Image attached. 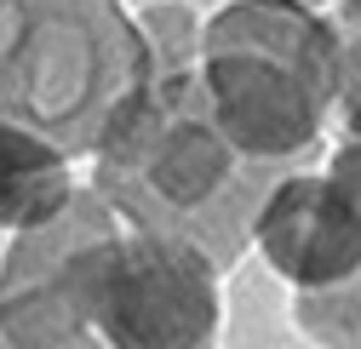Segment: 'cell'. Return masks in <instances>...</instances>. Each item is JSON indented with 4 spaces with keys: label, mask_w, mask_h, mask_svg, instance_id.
Returning a JSON list of instances; mask_svg holds the SVG:
<instances>
[{
    "label": "cell",
    "mask_w": 361,
    "mask_h": 349,
    "mask_svg": "<svg viewBox=\"0 0 361 349\" xmlns=\"http://www.w3.org/2000/svg\"><path fill=\"white\" fill-rule=\"evenodd\" d=\"M333 40H338V103H333V138L361 132V0H333Z\"/></svg>",
    "instance_id": "obj_7"
},
{
    "label": "cell",
    "mask_w": 361,
    "mask_h": 349,
    "mask_svg": "<svg viewBox=\"0 0 361 349\" xmlns=\"http://www.w3.org/2000/svg\"><path fill=\"white\" fill-rule=\"evenodd\" d=\"M75 189H80L75 155H63L52 138L18 120H0V229L18 235L47 224L58 206H69Z\"/></svg>",
    "instance_id": "obj_5"
},
{
    "label": "cell",
    "mask_w": 361,
    "mask_h": 349,
    "mask_svg": "<svg viewBox=\"0 0 361 349\" xmlns=\"http://www.w3.org/2000/svg\"><path fill=\"white\" fill-rule=\"evenodd\" d=\"M138 29L149 40V58L155 69H172V63H195V46H201V18L184 0H155V6L138 12Z\"/></svg>",
    "instance_id": "obj_8"
},
{
    "label": "cell",
    "mask_w": 361,
    "mask_h": 349,
    "mask_svg": "<svg viewBox=\"0 0 361 349\" xmlns=\"http://www.w3.org/2000/svg\"><path fill=\"white\" fill-rule=\"evenodd\" d=\"M155 75L121 0H0V120L86 160L109 115Z\"/></svg>",
    "instance_id": "obj_3"
},
{
    "label": "cell",
    "mask_w": 361,
    "mask_h": 349,
    "mask_svg": "<svg viewBox=\"0 0 361 349\" xmlns=\"http://www.w3.org/2000/svg\"><path fill=\"white\" fill-rule=\"evenodd\" d=\"M287 292H315L361 269V212L327 166L298 160L264 189L252 212V246Z\"/></svg>",
    "instance_id": "obj_4"
},
{
    "label": "cell",
    "mask_w": 361,
    "mask_h": 349,
    "mask_svg": "<svg viewBox=\"0 0 361 349\" xmlns=\"http://www.w3.org/2000/svg\"><path fill=\"white\" fill-rule=\"evenodd\" d=\"M195 75L212 120L252 160H315L338 103L333 18L304 0H230L201 18Z\"/></svg>",
    "instance_id": "obj_2"
},
{
    "label": "cell",
    "mask_w": 361,
    "mask_h": 349,
    "mask_svg": "<svg viewBox=\"0 0 361 349\" xmlns=\"http://www.w3.org/2000/svg\"><path fill=\"white\" fill-rule=\"evenodd\" d=\"M92 160V189L138 229H166L195 241L218 269H235L252 246V212L264 189L298 160H252L241 155L207 109L195 63L155 69L132 92ZM322 160V155H315Z\"/></svg>",
    "instance_id": "obj_1"
},
{
    "label": "cell",
    "mask_w": 361,
    "mask_h": 349,
    "mask_svg": "<svg viewBox=\"0 0 361 349\" xmlns=\"http://www.w3.org/2000/svg\"><path fill=\"white\" fill-rule=\"evenodd\" d=\"M293 326L315 343L333 349H361V269L315 286V292H293Z\"/></svg>",
    "instance_id": "obj_6"
},
{
    "label": "cell",
    "mask_w": 361,
    "mask_h": 349,
    "mask_svg": "<svg viewBox=\"0 0 361 349\" xmlns=\"http://www.w3.org/2000/svg\"><path fill=\"white\" fill-rule=\"evenodd\" d=\"M327 172H333V184L355 201V212H361V132L355 138H333V149H327V160H322Z\"/></svg>",
    "instance_id": "obj_9"
},
{
    "label": "cell",
    "mask_w": 361,
    "mask_h": 349,
    "mask_svg": "<svg viewBox=\"0 0 361 349\" xmlns=\"http://www.w3.org/2000/svg\"><path fill=\"white\" fill-rule=\"evenodd\" d=\"M304 6H322V12H327V6H333V0H304Z\"/></svg>",
    "instance_id": "obj_10"
}]
</instances>
